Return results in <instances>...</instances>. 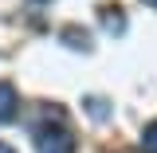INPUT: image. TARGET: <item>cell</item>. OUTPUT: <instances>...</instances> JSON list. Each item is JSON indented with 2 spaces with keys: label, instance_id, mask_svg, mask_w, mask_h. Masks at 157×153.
<instances>
[{
  "label": "cell",
  "instance_id": "obj_1",
  "mask_svg": "<svg viewBox=\"0 0 157 153\" xmlns=\"http://www.w3.org/2000/svg\"><path fill=\"white\" fill-rule=\"evenodd\" d=\"M32 141H36V153H75V137L59 110H51L47 122H39L32 130Z\"/></svg>",
  "mask_w": 157,
  "mask_h": 153
},
{
  "label": "cell",
  "instance_id": "obj_2",
  "mask_svg": "<svg viewBox=\"0 0 157 153\" xmlns=\"http://www.w3.org/2000/svg\"><path fill=\"white\" fill-rule=\"evenodd\" d=\"M16 114H20L16 86H12V82H0V126H4V122H16Z\"/></svg>",
  "mask_w": 157,
  "mask_h": 153
},
{
  "label": "cell",
  "instance_id": "obj_3",
  "mask_svg": "<svg viewBox=\"0 0 157 153\" xmlns=\"http://www.w3.org/2000/svg\"><path fill=\"white\" fill-rule=\"evenodd\" d=\"M102 28H106L110 36H122V32H126V16H122V8H110V4H106V8H102Z\"/></svg>",
  "mask_w": 157,
  "mask_h": 153
},
{
  "label": "cell",
  "instance_id": "obj_4",
  "mask_svg": "<svg viewBox=\"0 0 157 153\" xmlns=\"http://www.w3.org/2000/svg\"><path fill=\"white\" fill-rule=\"evenodd\" d=\"M59 39H63V43H67V47H82V51H86V47H90V36H86V32H82V28H63V32H59Z\"/></svg>",
  "mask_w": 157,
  "mask_h": 153
},
{
  "label": "cell",
  "instance_id": "obj_5",
  "mask_svg": "<svg viewBox=\"0 0 157 153\" xmlns=\"http://www.w3.org/2000/svg\"><path fill=\"white\" fill-rule=\"evenodd\" d=\"M141 153H157V122H149L141 130Z\"/></svg>",
  "mask_w": 157,
  "mask_h": 153
},
{
  "label": "cell",
  "instance_id": "obj_6",
  "mask_svg": "<svg viewBox=\"0 0 157 153\" xmlns=\"http://www.w3.org/2000/svg\"><path fill=\"white\" fill-rule=\"evenodd\" d=\"M0 153H16V149H12V145H4V141H0Z\"/></svg>",
  "mask_w": 157,
  "mask_h": 153
},
{
  "label": "cell",
  "instance_id": "obj_7",
  "mask_svg": "<svg viewBox=\"0 0 157 153\" xmlns=\"http://www.w3.org/2000/svg\"><path fill=\"white\" fill-rule=\"evenodd\" d=\"M145 4H149V8H157V0H145Z\"/></svg>",
  "mask_w": 157,
  "mask_h": 153
}]
</instances>
